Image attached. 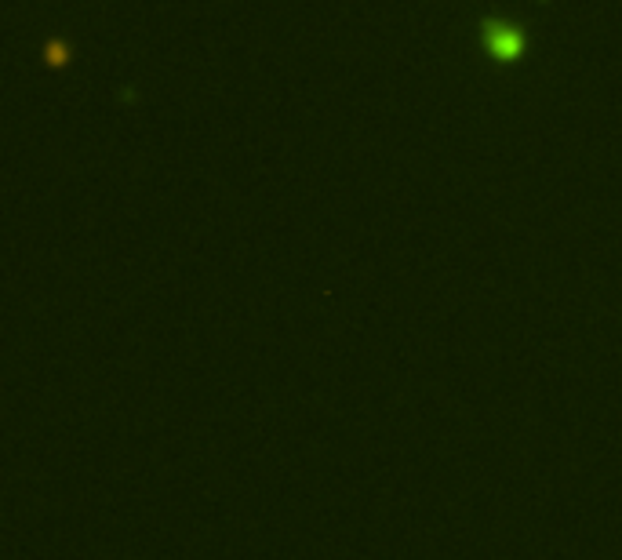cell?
Masks as SVG:
<instances>
[{"label": "cell", "instance_id": "cell-1", "mask_svg": "<svg viewBox=\"0 0 622 560\" xmlns=\"http://www.w3.org/2000/svg\"><path fill=\"white\" fill-rule=\"evenodd\" d=\"M484 48L492 51L495 59L510 62L524 55V33L506 26V22H484Z\"/></svg>", "mask_w": 622, "mask_h": 560}, {"label": "cell", "instance_id": "cell-2", "mask_svg": "<svg viewBox=\"0 0 622 560\" xmlns=\"http://www.w3.org/2000/svg\"><path fill=\"white\" fill-rule=\"evenodd\" d=\"M48 59H51V66H62V62H66V44H51Z\"/></svg>", "mask_w": 622, "mask_h": 560}]
</instances>
